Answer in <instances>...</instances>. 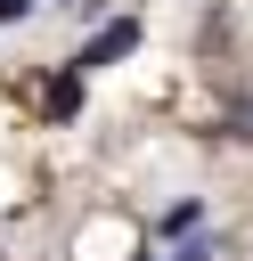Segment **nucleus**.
<instances>
[{
    "label": "nucleus",
    "instance_id": "3",
    "mask_svg": "<svg viewBox=\"0 0 253 261\" xmlns=\"http://www.w3.org/2000/svg\"><path fill=\"white\" fill-rule=\"evenodd\" d=\"M8 16H24V0H0V24H8Z\"/></svg>",
    "mask_w": 253,
    "mask_h": 261
},
{
    "label": "nucleus",
    "instance_id": "2",
    "mask_svg": "<svg viewBox=\"0 0 253 261\" xmlns=\"http://www.w3.org/2000/svg\"><path fill=\"white\" fill-rule=\"evenodd\" d=\"M73 98H82V82L65 73V82H49V114H73Z\"/></svg>",
    "mask_w": 253,
    "mask_h": 261
},
{
    "label": "nucleus",
    "instance_id": "1",
    "mask_svg": "<svg viewBox=\"0 0 253 261\" xmlns=\"http://www.w3.org/2000/svg\"><path fill=\"white\" fill-rule=\"evenodd\" d=\"M131 41H139V24H131V16H122V24H106V33H98V41L82 49V73H90V65H114V57L131 49Z\"/></svg>",
    "mask_w": 253,
    "mask_h": 261
}]
</instances>
